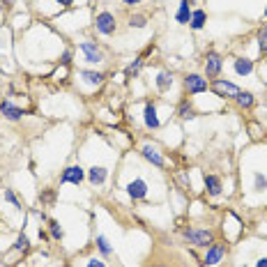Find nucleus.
<instances>
[{
	"label": "nucleus",
	"mask_w": 267,
	"mask_h": 267,
	"mask_svg": "<svg viewBox=\"0 0 267 267\" xmlns=\"http://www.w3.org/2000/svg\"><path fill=\"white\" fill-rule=\"evenodd\" d=\"M177 23H189L191 19V10H189V0H182L180 7H177V14H175Z\"/></svg>",
	"instance_id": "obj_21"
},
{
	"label": "nucleus",
	"mask_w": 267,
	"mask_h": 267,
	"mask_svg": "<svg viewBox=\"0 0 267 267\" xmlns=\"http://www.w3.org/2000/svg\"><path fill=\"white\" fill-rule=\"evenodd\" d=\"M256 267H267V258H260V260L256 262Z\"/></svg>",
	"instance_id": "obj_33"
},
{
	"label": "nucleus",
	"mask_w": 267,
	"mask_h": 267,
	"mask_svg": "<svg viewBox=\"0 0 267 267\" xmlns=\"http://www.w3.org/2000/svg\"><path fill=\"white\" fill-rule=\"evenodd\" d=\"M143 118H145V125L150 127V129H157V127H159L157 106H154L152 102H147V104H145V111H143Z\"/></svg>",
	"instance_id": "obj_12"
},
{
	"label": "nucleus",
	"mask_w": 267,
	"mask_h": 267,
	"mask_svg": "<svg viewBox=\"0 0 267 267\" xmlns=\"http://www.w3.org/2000/svg\"><path fill=\"white\" fill-rule=\"evenodd\" d=\"M122 3H125V5H138L141 0H122Z\"/></svg>",
	"instance_id": "obj_34"
},
{
	"label": "nucleus",
	"mask_w": 267,
	"mask_h": 267,
	"mask_svg": "<svg viewBox=\"0 0 267 267\" xmlns=\"http://www.w3.org/2000/svg\"><path fill=\"white\" fill-rule=\"evenodd\" d=\"M3 196H5L7 203H12V205L17 207V210H21V203H19V198L14 196V191H12V189H5V194H3Z\"/></svg>",
	"instance_id": "obj_28"
},
{
	"label": "nucleus",
	"mask_w": 267,
	"mask_h": 267,
	"mask_svg": "<svg viewBox=\"0 0 267 267\" xmlns=\"http://www.w3.org/2000/svg\"><path fill=\"white\" fill-rule=\"evenodd\" d=\"M129 26L131 28H145L147 26V17H145V14H134V17H129Z\"/></svg>",
	"instance_id": "obj_23"
},
{
	"label": "nucleus",
	"mask_w": 267,
	"mask_h": 267,
	"mask_svg": "<svg viewBox=\"0 0 267 267\" xmlns=\"http://www.w3.org/2000/svg\"><path fill=\"white\" fill-rule=\"evenodd\" d=\"M258 44H260V53L267 55V26H262L258 33Z\"/></svg>",
	"instance_id": "obj_27"
},
{
	"label": "nucleus",
	"mask_w": 267,
	"mask_h": 267,
	"mask_svg": "<svg viewBox=\"0 0 267 267\" xmlns=\"http://www.w3.org/2000/svg\"><path fill=\"white\" fill-rule=\"evenodd\" d=\"M127 194H129L134 201H143V198L147 196V182L145 180H131L129 185H127Z\"/></svg>",
	"instance_id": "obj_8"
},
{
	"label": "nucleus",
	"mask_w": 267,
	"mask_h": 267,
	"mask_svg": "<svg viewBox=\"0 0 267 267\" xmlns=\"http://www.w3.org/2000/svg\"><path fill=\"white\" fill-rule=\"evenodd\" d=\"M97 249L102 251V256H111V253H113V249H111L109 240H106L104 235H97Z\"/></svg>",
	"instance_id": "obj_22"
},
{
	"label": "nucleus",
	"mask_w": 267,
	"mask_h": 267,
	"mask_svg": "<svg viewBox=\"0 0 267 267\" xmlns=\"http://www.w3.org/2000/svg\"><path fill=\"white\" fill-rule=\"evenodd\" d=\"M170 85H173V74H170V71H159V76H157V90L159 93H166Z\"/></svg>",
	"instance_id": "obj_19"
},
{
	"label": "nucleus",
	"mask_w": 267,
	"mask_h": 267,
	"mask_svg": "<svg viewBox=\"0 0 267 267\" xmlns=\"http://www.w3.org/2000/svg\"><path fill=\"white\" fill-rule=\"evenodd\" d=\"M210 87H212L219 97H226V99H235V97H237V93H240V87L235 85V83L224 81V78H214V81L210 83Z\"/></svg>",
	"instance_id": "obj_3"
},
{
	"label": "nucleus",
	"mask_w": 267,
	"mask_h": 267,
	"mask_svg": "<svg viewBox=\"0 0 267 267\" xmlns=\"http://www.w3.org/2000/svg\"><path fill=\"white\" fill-rule=\"evenodd\" d=\"M14 249H17V251H28V249H30V240H28L26 235L21 233L17 237V242H14Z\"/></svg>",
	"instance_id": "obj_25"
},
{
	"label": "nucleus",
	"mask_w": 267,
	"mask_h": 267,
	"mask_svg": "<svg viewBox=\"0 0 267 267\" xmlns=\"http://www.w3.org/2000/svg\"><path fill=\"white\" fill-rule=\"evenodd\" d=\"M3 3H5V7H12V5H14V0H3Z\"/></svg>",
	"instance_id": "obj_35"
},
{
	"label": "nucleus",
	"mask_w": 267,
	"mask_h": 267,
	"mask_svg": "<svg viewBox=\"0 0 267 267\" xmlns=\"http://www.w3.org/2000/svg\"><path fill=\"white\" fill-rule=\"evenodd\" d=\"M58 5H60V7H71V5H74V0H58Z\"/></svg>",
	"instance_id": "obj_32"
},
{
	"label": "nucleus",
	"mask_w": 267,
	"mask_h": 267,
	"mask_svg": "<svg viewBox=\"0 0 267 267\" xmlns=\"http://www.w3.org/2000/svg\"><path fill=\"white\" fill-rule=\"evenodd\" d=\"M85 180V170L81 168V166H69V168H65V173L60 175V182L62 185H81V182Z\"/></svg>",
	"instance_id": "obj_7"
},
{
	"label": "nucleus",
	"mask_w": 267,
	"mask_h": 267,
	"mask_svg": "<svg viewBox=\"0 0 267 267\" xmlns=\"http://www.w3.org/2000/svg\"><path fill=\"white\" fill-rule=\"evenodd\" d=\"M0 113L5 115L7 120H12V122H17V120H21V118H23V111L19 109V106H14L12 102H7V99H5V102H0Z\"/></svg>",
	"instance_id": "obj_11"
},
{
	"label": "nucleus",
	"mask_w": 267,
	"mask_h": 267,
	"mask_svg": "<svg viewBox=\"0 0 267 267\" xmlns=\"http://www.w3.org/2000/svg\"><path fill=\"white\" fill-rule=\"evenodd\" d=\"M81 51H83V55H85L87 62H102L104 60L102 49H99L95 42H83L81 44Z\"/></svg>",
	"instance_id": "obj_9"
},
{
	"label": "nucleus",
	"mask_w": 267,
	"mask_h": 267,
	"mask_svg": "<svg viewBox=\"0 0 267 267\" xmlns=\"http://www.w3.org/2000/svg\"><path fill=\"white\" fill-rule=\"evenodd\" d=\"M233 69L237 76H249L251 71H253V60H249V58H237V60L233 62Z\"/></svg>",
	"instance_id": "obj_13"
},
{
	"label": "nucleus",
	"mask_w": 267,
	"mask_h": 267,
	"mask_svg": "<svg viewBox=\"0 0 267 267\" xmlns=\"http://www.w3.org/2000/svg\"><path fill=\"white\" fill-rule=\"evenodd\" d=\"M106 168H104V166H93V168L87 170V180H90V185H104V182H106Z\"/></svg>",
	"instance_id": "obj_14"
},
{
	"label": "nucleus",
	"mask_w": 267,
	"mask_h": 267,
	"mask_svg": "<svg viewBox=\"0 0 267 267\" xmlns=\"http://www.w3.org/2000/svg\"><path fill=\"white\" fill-rule=\"evenodd\" d=\"M265 19H267V7H265Z\"/></svg>",
	"instance_id": "obj_36"
},
{
	"label": "nucleus",
	"mask_w": 267,
	"mask_h": 267,
	"mask_svg": "<svg viewBox=\"0 0 267 267\" xmlns=\"http://www.w3.org/2000/svg\"><path fill=\"white\" fill-rule=\"evenodd\" d=\"M205 187L210 191V196H219L221 189H224V185H221V180H219L217 175H205Z\"/></svg>",
	"instance_id": "obj_15"
},
{
	"label": "nucleus",
	"mask_w": 267,
	"mask_h": 267,
	"mask_svg": "<svg viewBox=\"0 0 267 267\" xmlns=\"http://www.w3.org/2000/svg\"><path fill=\"white\" fill-rule=\"evenodd\" d=\"M62 65H69V62H71V51H65V53H62Z\"/></svg>",
	"instance_id": "obj_31"
},
{
	"label": "nucleus",
	"mask_w": 267,
	"mask_h": 267,
	"mask_svg": "<svg viewBox=\"0 0 267 267\" xmlns=\"http://www.w3.org/2000/svg\"><path fill=\"white\" fill-rule=\"evenodd\" d=\"M87 267H106L99 258H93V260H87Z\"/></svg>",
	"instance_id": "obj_30"
},
{
	"label": "nucleus",
	"mask_w": 267,
	"mask_h": 267,
	"mask_svg": "<svg viewBox=\"0 0 267 267\" xmlns=\"http://www.w3.org/2000/svg\"><path fill=\"white\" fill-rule=\"evenodd\" d=\"M49 228H51V237H53V240H62V228H60V224H58V221H53V219H51L49 221Z\"/></svg>",
	"instance_id": "obj_24"
},
{
	"label": "nucleus",
	"mask_w": 267,
	"mask_h": 267,
	"mask_svg": "<svg viewBox=\"0 0 267 267\" xmlns=\"http://www.w3.org/2000/svg\"><path fill=\"white\" fill-rule=\"evenodd\" d=\"M115 17L111 12H99L97 19H95V28H97L99 35H113L115 33Z\"/></svg>",
	"instance_id": "obj_4"
},
{
	"label": "nucleus",
	"mask_w": 267,
	"mask_h": 267,
	"mask_svg": "<svg viewBox=\"0 0 267 267\" xmlns=\"http://www.w3.org/2000/svg\"><path fill=\"white\" fill-rule=\"evenodd\" d=\"M221 69H224V60H221V55H219L217 51H207V55H205V76L214 81V78L221 74Z\"/></svg>",
	"instance_id": "obj_2"
},
{
	"label": "nucleus",
	"mask_w": 267,
	"mask_h": 267,
	"mask_svg": "<svg viewBox=\"0 0 267 267\" xmlns=\"http://www.w3.org/2000/svg\"><path fill=\"white\" fill-rule=\"evenodd\" d=\"M185 240L191 242L194 246H210L214 242V233L212 230H207V228H198V230H185Z\"/></svg>",
	"instance_id": "obj_1"
},
{
	"label": "nucleus",
	"mask_w": 267,
	"mask_h": 267,
	"mask_svg": "<svg viewBox=\"0 0 267 267\" xmlns=\"http://www.w3.org/2000/svg\"><path fill=\"white\" fill-rule=\"evenodd\" d=\"M141 67H143V60H141V58H136V60H134V62H131V65L125 69V74H127V76H136L138 71H141Z\"/></svg>",
	"instance_id": "obj_26"
},
{
	"label": "nucleus",
	"mask_w": 267,
	"mask_h": 267,
	"mask_svg": "<svg viewBox=\"0 0 267 267\" xmlns=\"http://www.w3.org/2000/svg\"><path fill=\"white\" fill-rule=\"evenodd\" d=\"M224 256H226V246H224V244H217V242H212V244L207 246V253H205V258H203L201 265L214 267V265H219V262H221V258H224Z\"/></svg>",
	"instance_id": "obj_6"
},
{
	"label": "nucleus",
	"mask_w": 267,
	"mask_h": 267,
	"mask_svg": "<svg viewBox=\"0 0 267 267\" xmlns=\"http://www.w3.org/2000/svg\"><path fill=\"white\" fill-rule=\"evenodd\" d=\"M194 115H196V113H194L191 102H189V99H182L180 106H177V118H180V120H191Z\"/></svg>",
	"instance_id": "obj_17"
},
{
	"label": "nucleus",
	"mask_w": 267,
	"mask_h": 267,
	"mask_svg": "<svg viewBox=\"0 0 267 267\" xmlns=\"http://www.w3.org/2000/svg\"><path fill=\"white\" fill-rule=\"evenodd\" d=\"M205 21H207V14L203 10H194L191 12V19H189V26L194 28V30H201L203 26H205Z\"/></svg>",
	"instance_id": "obj_18"
},
{
	"label": "nucleus",
	"mask_w": 267,
	"mask_h": 267,
	"mask_svg": "<svg viewBox=\"0 0 267 267\" xmlns=\"http://www.w3.org/2000/svg\"><path fill=\"white\" fill-rule=\"evenodd\" d=\"M235 102H237V106H240V109H251V106L256 104V99H253V95H251L249 90H240V93H237V97H235Z\"/></svg>",
	"instance_id": "obj_16"
},
{
	"label": "nucleus",
	"mask_w": 267,
	"mask_h": 267,
	"mask_svg": "<svg viewBox=\"0 0 267 267\" xmlns=\"http://www.w3.org/2000/svg\"><path fill=\"white\" fill-rule=\"evenodd\" d=\"M141 154H143V157H145L152 166H157V168H164V166H166V161H164V157H161V152H159L154 145H143Z\"/></svg>",
	"instance_id": "obj_10"
},
{
	"label": "nucleus",
	"mask_w": 267,
	"mask_h": 267,
	"mask_svg": "<svg viewBox=\"0 0 267 267\" xmlns=\"http://www.w3.org/2000/svg\"><path fill=\"white\" fill-rule=\"evenodd\" d=\"M256 189H258V191H265V189H267V177H262L260 173L256 175Z\"/></svg>",
	"instance_id": "obj_29"
},
{
	"label": "nucleus",
	"mask_w": 267,
	"mask_h": 267,
	"mask_svg": "<svg viewBox=\"0 0 267 267\" xmlns=\"http://www.w3.org/2000/svg\"><path fill=\"white\" fill-rule=\"evenodd\" d=\"M81 74V78L85 83H90V85H99V83L104 81V74L102 71H90V69H83V71H78Z\"/></svg>",
	"instance_id": "obj_20"
},
{
	"label": "nucleus",
	"mask_w": 267,
	"mask_h": 267,
	"mask_svg": "<svg viewBox=\"0 0 267 267\" xmlns=\"http://www.w3.org/2000/svg\"><path fill=\"white\" fill-rule=\"evenodd\" d=\"M207 87H210V83H207V78L201 76V74H187V76H185V90L189 95L205 93Z\"/></svg>",
	"instance_id": "obj_5"
}]
</instances>
